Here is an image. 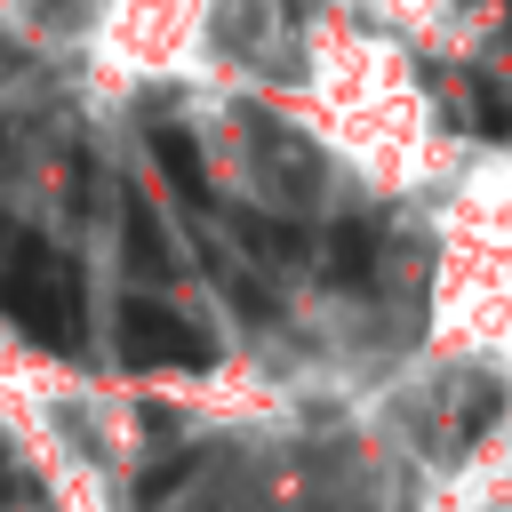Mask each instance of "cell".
I'll return each mask as SVG.
<instances>
[{"mask_svg":"<svg viewBox=\"0 0 512 512\" xmlns=\"http://www.w3.org/2000/svg\"><path fill=\"white\" fill-rule=\"evenodd\" d=\"M440 344L504 376L512 368V152L488 144L472 152L456 208H448V248H440Z\"/></svg>","mask_w":512,"mask_h":512,"instance_id":"cell-1","label":"cell"},{"mask_svg":"<svg viewBox=\"0 0 512 512\" xmlns=\"http://www.w3.org/2000/svg\"><path fill=\"white\" fill-rule=\"evenodd\" d=\"M0 312L40 344V352H72L80 344V264L24 240L0 272Z\"/></svg>","mask_w":512,"mask_h":512,"instance_id":"cell-2","label":"cell"},{"mask_svg":"<svg viewBox=\"0 0 512 512\" xmlns=\"http://www.w3.org/2000/svg\"><path fill=\"white\" fill-rule=\"evenodd\" d=\"M120 352L128 368H208V336H192L160 304H120Z\"/></svg>","mask_w":512,"mask_h":512,"instance_id":"cell-3","label":"cell"},{"mask_svg":"<svg viewBox=\"0 0 512 512\" xmlns=\"http://www.w3.org/2000/svg\"><path fill=\"white\" fill-rule=\"evenodd\" d=\"M152 160L176 176L184 200H208V168H200V144H192L184 128H152Z\"/></svg>","mask_w":512,"mask_h":512,"instance_id":"cell-4","label":"cell"},{"mask_svg":"<svg viewBox=\"0 0 512 512\" xmlns=\"http://www.w3.org/2000/svg\"><path fill=\"white\" fill-rule=\"evenodd\" d=\"M128 264L136 272H168V232H160V216L144 200H128Z\"/></svg>","mask_w":512,"mask_h":512,"instance_id":"cell-5","label":"cell"}]
</instances>
